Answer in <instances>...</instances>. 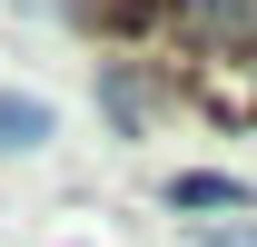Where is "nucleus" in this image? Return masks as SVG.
<instances>
[{
    "instance_id": "f257e3e1",
    "label": "nucleus",
    "mask_w": 257,
    "mask_h": 247,
    "mask_svg": "<svg viewBox=\"0 0 257 247\" xmlns=\"http://www.w3.org/2000/svg\"><path fill=\"white\" fill-rule=\"evenodd\" d=\"M188 50H257V0H168Z\"/></svg>"
},
{
    "instance_id": "f03ea898",
    "label": "nucleus",
    "mask_w": 257,
    "mask_h": 247,
    "mask_svg": "<svg viewBox=\"0 0 257 247\" xmlns=\"http://www.w3.org/2000/svg\"><path fill=\"white\" fill-rule=\"evenodd\" d=\"M168 208H178V217H227V208H247V188H237V178H208V168H188V178H168Z\"/></svg>"
},
{
    "instance_id": "7ed1b4c3",
    "label": "nucleus",
    "mask_w": 257,
    "mask_h": 247,
    "mask_svg": "<svg viewBox=\"0 0 257 247\" xmlns=\"http://www.w3.org/2000/svg\"><path fill=\"white\" fill-rule=\"evenodd\" d=\"M40 139H50V99L0 89V149H40Z\"/></svg>"
},
{
    "instance_id": "20e7f679",
    "label": "nucleus",
    "mask_w": 257,
    "mask_h": 247,
    "mask_svg": "<svg viewBox=\"0 0 257 247\" xmlns=\"http://www.w3.org/2000/svg\"><path fill=\"white\" fill-rule=\"evenodd\" d=\"M218 247H257V227H237V237H218Z\"/></svg>"
}]
</instances>
